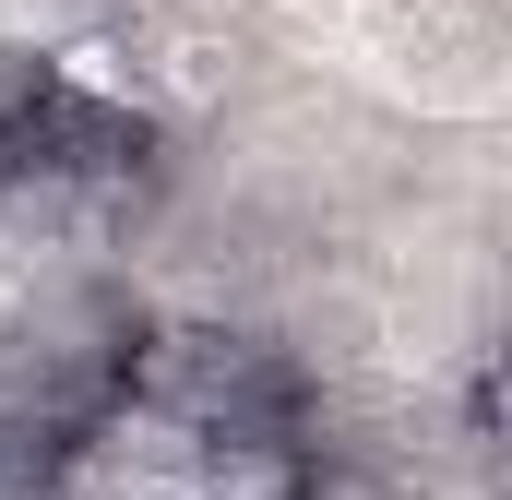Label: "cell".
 Returning a JSON list of instances; mask_svg holds the SVG:
<instances>
[{
    "label": "cell",
    "instance_id": "cell-1",
    "mask_svg": "<svg viewBox=\"0 0 512 500\" xmlns=\"http://www.w3.org/2000/svg\"><path fill=\"white\" fill-rule=\"evenodd\" d=\"M203 500H310V429H215L203 441Z\"/></svg>",
    "mask_w": 512,
    "mask_h": 500
},
{
    "label": "cell",
    "instance_id": "cell-2",
    "mask_svg": "<svg viewBox=\"0 0 512 500\" xmlns=\"http://www.w3.org/2000/svg\"><path fill=\"white\" fill-rule=\"evenodd\" d=\"M0 179H24V155H12V131H0Z\"/></svg>",
    "mask_w": 512,
    "mask_h": 500
}]
</instances>
